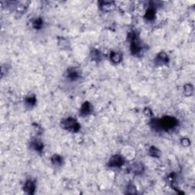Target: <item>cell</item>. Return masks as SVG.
Returning a JSON list of instances; mask_svg holds the SVG:
<instances>
[{
  "mask_svg": "<svg viewBox=\"0 0 195 195\" xmlns=\"http://www.w3.org/2000/svg\"><path fill=\"white\" fill-rule=\"evenodd\" d=\"M181 143H182V146H185V147L189 146V145H190L191 143L190 139H188V138H183V139H182V140H181Z\"/></svg>",
  "mask_w": 195,
  "mask_h": 195,
  "instance_id": "obj_22",
  "label": "cell"
},
{
  "mask_svg": "<svg viewBox=\"0 0 195 195\" xmlns=\"http://www.w3.org/2000/svg\"><path fill=\"white\" fill-rule=\"evenodd\" d=\"M31 147L33 148L35 151L41 153L44 149V143L40 139L34 138L31 141Z\"/></svg>",
  "mask_w": 195,
  "mask_h": 195,
  "instance_id": "obj_8",
  "label": "cell"
},
{
  "mask_svg": "<svg viewBox=\"0 0 195 195\" xmlns=\"http://www.w3.org/2000/svg\"><path fill=\"white\" fill-rule=\"evenodd\" d=\"M25 103L28 107H33L36 104V97L34 95H29L25 99Z\"/></svg>",
  "mask_w": 195,
  "mask_h": 195,
  "instance_id": "obj_16",
  "label": "cell"
},
{
  "mask_svg": "<svg viewBox=\"0 0 195 195\" xmlns=\"http://www.w3.org/2000/svg\"><path fill=\"white\" fill-rule=\"evenodd\" d=\"M127 194H136V188H135V186L133 185H128L127 187Z\"/></svg>",
  "mask_w": 195,
  "mask_h": 195,
  "instance_id": "obj_20",
  "label": "cell"
},
{
  "mask_svg": "<svg viewBox=\"0 0 195 195\" xmlns=\"http://www.w3.org/2000/svg\"><path fill=\"white\" fill-rule=\"evenodd\" d=\"M110 59L114 63H119L122 59V55L119 53L112 52L110 55Z\"/></svg>",
  "mask_w": 195,
  "mask_h": 195,
  "instance_id": "obj_13",
  "label": "cell"
},
{
  "mask_svg": "<svg viewBox=\"0 0 195 195\" xmlns=\"http://www.w3.org/2000/svg\"><path fill=\"white\" fill-rule=\"evenodd\" d=\"M24 191L28 194H34L35 191V184L31 180H28L25 182L24 186Z\"/></svg>",
  "mask_w": 195,
  "mask_h": 195,
  "instance_id": "obj_10",
  "label": "cell"
},
{
  "mask_svg": "<svg viewBox=\"0 0 195 195\" xmlns=\"http://www.w3.org/2000/svg\"><path fill=\"white\" fill-rule=\"evenodd\" d=\"M156 16V10L153 7H150L148 9V10L146 11V15H145V18L146 19L149 21H153L155 19Z\"/></svg>",
  "mask_w": 195,
  "mask_h": 195,
  "instance_id": "obj_12",
  "label": "cell"
},
{
  "mask_svg": "<svg viewBox=\"0 0 195 195\" xmlns=\"http://www.w3.org/2000/svg\"><path fill=\"white\" fill-rule=\"evenodd\" d=\"M92 110H93V108H92V105L89 102H86L83 103V105H82L81 108H80V114L82 116L89 115L90 114H92Z\"/></svg>",
  "mask_w": 195,
  "mask_h": 195,
  "instance_id": "obj_6",
  "label": "cell"
},
{
  "mask_svg": "<svg viewBox=\"0 0 195 195\" xmlns=\"http://www.w3.org/2000/svg\"><path fill=\"white\" fill-rule=\"evenodd\" d=\"M51 162L56 166H59L63 164V158L59 155H54L51 159Z\"/></svg>",
  "mask_w": 195,
  "mask_h": 195,
  "instance_id": "obj_14",
  "label": "cell"
},
{
  "mask_svg": "<svg viewBox=\"0 0 195 195\" xmlns=\"http://www.w3.org/2000/svg\"><path fill=\"white\" fill-rule=\"evenodd\" d=\"M43 24H44V22L41 18H37L33 22V26L35 29H41L42 27Z\"/></svg>",
  "mask_w": 195,
  "mask_h": 195,
  "instance_id": "obj_19",
  "label": "cell"
},
{
  "mask_svg": "<svg viewBox=\"0 0 195 195\" xmlns=\"http://www.w3.org/2000/svg\"><path fill=\"white\" fill-rule=\"evenodd\" d=\"M194 92V86L191 84H187L184 86V94L186 96H191L193 95Z\"/></svg>",
  "mask_w": 195,
  "mask_h": 195,
  "instance_id": "obj_15",
  "label": "cell"
},
{
  "mask_svg": "<svg viewBox=\"0 0 195 195\" xmlns=\"http://www.w3.org/2000/svg\"><path fill=\"white\" fill-rule=\"evenodd\" d=\"M129 38L130 40V50L133 55H137L141 53L142 50V44L139 41V37L136 34L130 33L129 34Z\"/></svg>",
  "mask_w": 195,
  "mask_h": 195,
  "instance_id": "obj_2",
  "label": "cell"
},
{
  "mask_svg": "<svg viewBox=\"0 0 195 195\" xmlns=\"http://www.w3.org/2000/svg\"><path fill=\"white\" fill-rule=\"evenodd\" d=\"M144 114H146V116H148V117H152V116H153V112H152V110L149 108L144 109Z\"/></svg>",
  "mask_w": 195,
  "mask_h": 195,
  "instance_id": "obj_23",
  "label": "cell"
},
{
  "mask_svg": "<svg viewBox=\"0 0 195 195\" xmlns=\"http://www.w3.org/2000/svg\"><path fill=\"white\" fill-rule=\"evenodd\" d=\"M80 71L76 68H71L67 70V77L72 81L78 79L80 77Z\"/></svg>",
  "mask_w": 195,
  "mask_h": 195,
  "instance_id": "obj_7",
  "label": "cell"
},
{
  "mask_svg": "<svg viewBox=\"0 0 195 195\" xmlns=\"http://www.w3.org/2000/svg\"><path fill=\"white\" fill-rule=\"evenodd\" d=\"M149 155L152 156V157H155V158H159L161 155V153L159 150L155 146H151V148L149 149Z\"/></svg>",
  "mask_w": 195,
  "mask_h": 195,
  "instance_id": "obj_17",
  "label": "cell"
},
{
  "mask_svg": "<svg viewBox=\"0 0 195 195\" xmlns=\"http://www.w3.org/2000/svg\"><path fill=\"white\" fill-rule=\"evenodd\" d=\"M101 53L98 50H92L91 52V58L95 61H99L101 59Z\"/></svg>",
  "mask_w": 195,
  "mask_h": 195,
  "instance_id": "obj_18",
  "label": "cell"
},
{
  "mask_svg": "<svg viewBox=\"0 0 195 195\" xmlns=\"http://www.w3.org/2000/svg\"><path fill=\"white\" fill-rule=\"evenodd\" d=\"M60 126L63 127V129L67 130L69 131H71L73 133H77L80 130V124L77 122V121L73 117H68V118L64 119L61 121Z\"/></svg>",
  "mask_w": 195,
  "mask_h": 195,
  "instance_id": "obj_1",
  "label": "cell"
},
{
  "mask_svg": "<svg viewBox=\"0 0 195 195\" xmlns=\"http://www.w3.org/2000/svg\"><path fill=\"white\" fill-rule=\"evenodd\" d=\"M178 124V121L173 117H164L159 120L160 130H168L173 129Z\"/></svg>",
  "mask_w": 195,
  "mask_h": 195,
  "instance_id": "obj_3",
  "label": "cell"
},
{
  "mask_svg": "<svg viewBox=\"0 0 195 195\" xmlns=\"http://www.w3.org/2000/svg\"><path fill=\"white\" fill-rule=\"evenodd\" d=\"M168 60H169V59H168V56L166 54V53L161 52L156 56V59H155V63L158 66H162V65H165L168 63Z\"/></svg>",
  "mask_w": 195,
  "mask_h": 195,
  "instance_id": "obj_5",
  "label": "cell"
},
{
  "mask_svg": "<svg viewBox=\"0 0 195 195\" xmlns=\"http://www.w3.org/2000/svg\"><path fill=\"white\" fill-rule=\"evenodd\" d=\"M33 127H34V130H35V132L37 133V135H41L43 132V130L41 127L37 124H33Z\"/></svg>",
  "mask_w": 195,
  "mask_h": 195,
  "instance_id": "obj_21",
  "label": "cell"
},
{
  "mask_svg": "<svg viewBox=\"0 0 195 195\" xmlns=\"http://www.w3.org/2000/svg\"><path fill=\"white\" fill-rule=\"evenodd\" d=\"M144 170V167L141 163H135L131 167V171H133L135 175H140Z\"/></svg>",
  "mask_w": 195,
  "mask_h": 195,
  "instance_id": "obj_11",
  "label": "cell"
},
{
  "mask_svg": "<svg viewBox=\"0 0 195 195\" xmlns=\"http://www.w3.org/2000/svg\"><path fill=\"white\" fill-rule=\"evenodd\" d=\"M125 161H124V159L123 156H120V155H114L110 159L108 162V166L109 167H116V168H118V167L122 166L124 164Z\"/></svg>",
  "mask_w": 195,
  "mask_h": 195,
  "instance_id": "obj_4",
  "label": "cell"
},
{
  "mask_svg": "<svg viewBox=\"0 0 195 195\" xmlns=\"http://www.w3.org/2000/svg\"><path fill=\"white\" fill-rule=\"evenodd\" d=\"M114 2H106V1H101L99 2V7L104 12H109L111 11L114 8Z\"/></svg>",
  "mask_w": 195,
  "mask_h": 195,
  "instance_id": "obj_9",
  "label": "cell"
}]
</instances>
